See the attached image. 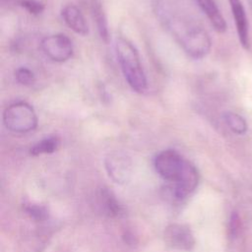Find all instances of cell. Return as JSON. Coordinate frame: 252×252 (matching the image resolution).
Returning <instances> with one entry per match:
<instances>
[{
	"label": "cell",
	"instance_id": "obj_14",
	"mask_svg": "<svg viewBox=\"0 0 252 252\" xmlns=\"http://www.w3.org/2000/svg\"><path fill=\"white\" fill-rule=\"evenodd\" d=\"M16 80L23 86H31L34 83V74L26 67H20L15 72Z\"/></svg>",
	"mask_w": 252,
	"mask_h": 252
},
{
	"label": "cell",
	"instance_id": "obj_3",
	"mask_svg": "<svg viewBox=\"0 0 252 252\" xmlns=\"http://www.w3.org/2000/svg\"><path fill=\"white\" fill-rule=\"evenodd\" d=\"M5 127L14 133H28L37 126V116L33 107L26 101L8 105L3 112Z\"/></svg>",
	"mask_w": 252,
	"mask_h": 252
},
{
	"label": "cell",
	"instance_id": "obj_1",
	"mask_svg": "<svg viewBox=\"0 0 252 252\" xmlns=\"http://www.w3.org/2000/svg\"><path fill=\"white\" fill-rule=\"evenodd\" d=\"M157 12L163 26L190 57L202 59L210 52L212 41L209 33L177 2L158 0Z\"/></svg>",
	"mask_w": 252,
	"mask_h": 252
},
{
	"label": "cell",
	"instance_id": "obj_10",
	"mask_svg": "<svg viewBox=\"0 0 252 252\" xmlns=\"http://www.w3.org/2000/svg\"><path fill=\"white\" fill-rule=\"evenodd\" d=\"M198 7L209 19L211 25L218 32H224L226 31V22L221 15L215 0H195Z\"/></svg>",
	"mask_w": 252,
	"mask_h": 252
},
{
	"label": "cell",
	"instance_id": "obj_2",
	"mask_svg": "<svg viewBox=\"0 0 252 252\" xmlns=\"http://www.w3.org/2000/svg\"><path fill=\"white\" fill-rule=\"evenodd\" d=\"M114 47L117 61L128 85L133 91L144 93L147 89V78L137 49L123 37L116 39Z\"/></svg>",
	"mask_w": 252,
	"mask_h": 252
},
{
	"label": "cell",
	"instance_id": "obj_15",
	"mask_svg": "<svg viewBox=\"0 0 252 252\" xmlns=\"http://www.w3.org/2000/svg\"><path fill=\"white\" fill-rule=\"evenodd\" d=\"M21 5L32 15H39L44 9L43 4L36 0H22Z\"/></svg>",
	"mask_w": 252,
	"mask_h": 252
},
{
	"label": "cell",
	"instance_id": "obj_11",
	"mask_svg": "<svg viewBox=\"0 0 252 252\" xmlns=\"http://www.w3.org/2000/svg\"><path fill=\"white\" fill-rule=\"evenodd\" d=\"M222 120L224 121L225 125L230 129V131H232L237 135H243L248 130L246 120L241 115L235 112H232V111L224 112L222 114Z\"/></svg>",
	"mask_w": 252,
	"mask_h": 252
},
{
	"label": "cell",
	"instance_id": "obj_4",
	"mask_svg": "<svg viewBox=\"0 0 252 252\" xmlns=\"http://www.w3.org/2000/svg\"><path fill=\"white\" fill-rule=\"evenodd\" d=\"M154 164L157 172L163 179L175 183L192 163L177 152L165 150L157 155Z\"/></svg>",
	"mask_w": 252,
	"mask_h": 252
},
{
	"label": "cell",
	"instance_id": "obj_16",
	"mask_svg": "<svg viewBox=\"0 0 252 252\" xmlns=\"http://www.w3.org/2000/svg\"><path fill=\"white\" fill-rule=\"evenodd\" d=\"M28 212L35 219H43L46 216V211L44 210V208L42 207H38V206H31L28 209Z\"/></svg>",
	"mask_w": 252,
	"mask_h": 252
},
{
	"label": "cell",
	"instance_id": "obj_5",
	"mask_svg": "<svg viewBox=\"0 0 252 252\" xmlns=\"http://www.w3.org/2000/svg\"><path fill=\"white\" fill-rule=\"evenodd\" d=\"M106 171L109 177L116 183H127L133 172V163L131 158L122 151H113L109 153L104 160Z\"/></svg>",
	"mask_w": 252,
	"mask_h": 252
},
{
	"label": "cell",
	"instance_id": "obj_9",
	"mask_svg": "<svg viewBox=\"0 0 252 252\" xmlns=\"http://www.w3.org/2000/svg\"><path fill=\"white\" fill-rule=\"evenodd\" d=\"M61 15L66 25L76 33L86 35L89 32L88 24L85 20V17L80 11V9L75 5H66L62 9Z\"/></svg>",
	"mask_w": 252,
	"mask_h": 252
},
{
	"label": "cell",
	"instance_id": "obj_13",
	"mask_svg": "<svg viewBox=\"0 0 252 252\" xmlns=\"http://www.w3.org/2000/svg\"><path fill=\"white\" fill-rule=\"evenodd\" d=\"M99 204L108 216H117L121 211V207L115 197L106 189H102L99 193Z\"/></svg>",
	"mask_w": 252,
	"mask_h": 252
},
{
	"label": "cell",
	"instance_id": "obj_12",
	"mask_svg": "<svg viewBox=\"0 0 252 252\" xmlns=\"http://www.w3.org/2000/svg\"><path fill=\"white\" fill-rule=\"evenodd\" d=\"M60 145V140L56 136L46 137L32 146L31 154L32 156H39L43 154H51L55 152Z\"/></svg>",
	"mask_w": 252,
	"mask_h": 252
},
{
	"label": "cell",
	"instance_id": "obj_6",
	"mask_svg": "<svg viewBox=\"0 0 252 252\" xmlns=\"http://www.w3.org/2000/svg\"><path fill=\"white\" fill-rule=\"evenodd\" d=\"M40 47L43 53L55 62H65L73 55V43L63 33L45 36L40 42Z\"/></svg>",
	"mask_w": 252,
	"mask_h": 252
},
{
	"label": "cell",
	"instance_id": "obj_7",
	"mask_svg": "<svg viewBox=\"0 0 252 252\" xmlns=\"http://www.w3.org/2000/svg\"><path fill=\"white\" fill-rule=\"evenodd\" d=\"M165 244L171 249L190 251L195 245V238L190 228L185 224H169L163 234Z\"/></svg>",
	"mask_w": 252,
	"mask_h": 252
},
{
	"label": "cell",
	"instance_id": "obj_8",
	"mask_svg": "<svg viewBox=\"0 0 252 252\" xmlns=\"http://www.w3.org/2000/svg\"><path fill=\"white\" fill-rule=\"evenodd\" d=\"M230 6L231 14L234 19V24L237 32V35L240 41V44L244 49L250 48V39H249V28L248 20L246 16L245 9L241 0H227Z\"/></svg>",
	"mask_w": 252,
	"mask_h": 252
}]
</instances>
